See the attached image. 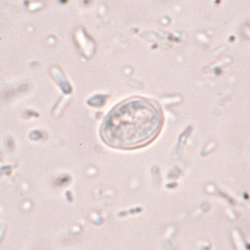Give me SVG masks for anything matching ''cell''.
I'll return each mask as SVG.
<instances>
[{
  "instance_id": "cell-1",
  "label": "cell",
  "mask_w": 250,
  "mask_h": 250,
  "mask_svg": "<svg viewBox=\"0 0 250 250\" xmlns=\"http://www.w3.org/2000/svg\"><path fill=\"white\" fill-rule=\"evenodd\" d=\"M162 110L155 103L131 98L115 106L103 122L101 137L108 146L134 149L153 141L162 128Z\"/></svg>"
}]
</instances>
